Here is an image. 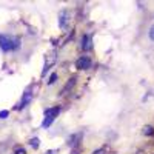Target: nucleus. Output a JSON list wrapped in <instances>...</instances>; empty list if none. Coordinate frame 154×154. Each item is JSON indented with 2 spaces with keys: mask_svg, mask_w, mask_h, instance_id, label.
Segmentation results:
<instances>
[{
  "mask_svg": "<svg viewBox=\"0 0 154 154\" xmlns=\"http://www.w3.org/2000/svg\"><path fill=\"white\" fill-rule=\"evenodd\" d=\"M14 154H26V151H25L23 148H19V149H17V151H16Z\"/></svg>",
  "mask_w": 154,
  "mask_h": 154,
  "instance_id": "nucleus-9",
  "label": "nucleus"
},
{
  "mask_svg": "<svg viewBox=\"0 0 154 154\" xmlns=\"http://www.w3.org/2000/svg\"><path fill=\"white\" fill-rule=\"evenodd\" d=\"M149 37H151V40L154 42V23H152V26L149 28Z\"/></svg>",
  "mask_w": 154,
  "mask_h": 154,
  "instance_id": "nucleus-6",
  "label": "nucleus"
},
{
  "mask_svg": "<svg viewBox=\"0 0 154 154\" xmlns=\"http://www.w3.org/2000/svg\"><path fill=\"white\" fill-rule=\"evenodd\" d=\"M31 145H32L34 148L38 146V139H32V140H31Z\"/></svg>",
  "mask_w": 154,
  "mask_h": 154,
  "instance_id": "nucleus-8",
  "label": "nucleus"
},
{
  "mask_svg": "<svg viewBox=\"0 0 154 154\" xmlns=\"http://www.w3.org/2000/svg\"><path fill=\"white\" fill-rule=\"evenodd\" d=\"M48 154H53V152H48Z\"/></svg>",
  "mask_w": 154,
  "mask_h": 154,
  "instance_id": "nucleus-13",
  "label": "nucleus"
},
{
  "mask_svg": "<svg viewBox=\"0 0 154 154\" xmlns=\"http://www.w3.org/2000/svg\"><path fill=\"white\" fill-rule=\"evenodd\" d=\"M56 79H57V74H53V75H51V79L48 80V83H54V82H56Z\"/></svg>",
  "mask_w": 154,
  "mask_h": 154,
  "instance_id": "nucleus-7",
  "label": "nucleus"
},
{
  "mask_svg": "<svg viewBox=\"0 0 154 154\" xmlns=\"http://www.w3.org/2000/svg\"><path fill=\"white\" fill-rule=\"evenodd\" d=\"M77 68H80V69H88L89 66H91V60H89L86 56H83V57H80L79 60H77Z\"/></svg>",
  "mask_w": 154,
  "mask_h": 154,
  "instance_id": "nucleus-3",
  "label": "nucleus"
},
{
  "mask_svg": "<svg viewBox=\"0 0 154 154\" xmlns=\"http://www.w3.org/2000/svg\"><path fill=\"white\" fill-rule=\"evenodd\" d=\"M82 48L83 49H89V48H91V37H89V35H83V38H82Z\"/></svg>",
  "mask_w": 154,
  "mask_h": 154,
  "instance_id": "nucleus-4",
  "label": "nucleus"
},
{
  "mask_svg": "<svg viewBox=\"0 0 154 154\" xmlns=\"http://www.w3.org/2000/svg\"><path fill=\"white\" fill-rule=\"evenodd\" d=\"M6 116H8V111H2V112H0V117H2V119H5Z\"/></svg>",
  "mask_w": 154,
  "mask_h": 154,
  "instance_id": "nucleus-10",
  "label": "nucleus"
},
{
  "mask_svg": "<svg viewBox=\"0 0 154 154\" xmlns=\"http://www.w3.org/2000/svg\"><path fill=\"white\" fill-rule=\"evenodd\" d=\"M59 112H60V108H49V109H46V112H45V120H43V126L45 128H48L51 123L54 122V119L59 116Z\"/></svg>",
  "mask_w": 154,
  "mask_h": 154,
  "instance_id": "nucleus-2",
  "label": "nucleus"
},
{
  "mask_svg": "<svg viewBox=\"0 0 154 154\" xmlns=\"http://www.w3.org/2000/svg\"><path fill=\"white\" fill-rule=\"evenodd\" d=\"M20 46V42L19 38L16 37H11V35H0V48L3 51H14Z\"/></svg>",
  "mask_w": 154,
  "mask_h": 154,
  "instance_id": "nucleus-1",
  "label": "nucleus"
},
{
  "mask_svg": "<svg viewBox=\"0 0 154 154\" xmlns=\"http://www.w3.org/2000/svg\"><path fill=\"white\" fill-rule=\"evenodd\" d=\"M94 154H103V151H102V149H99V151H96Z\"/></svg>",
  "mask_w": 154,
  "mask_h": 154,
  "instance_id": "nucleus-12",
  "label": "nucleus"
},
{
  "mask_svg": "<svg viewBox=\"0 0 154 154\" xmlns=\"http://www.w3.org/2000/svg\"><path fill=\"white\" fill-rule=\"evenodd\" d=\"M29 100H31V93H26V96H25V97H23V100H22V106H25Z\"/></svg>",
  "mask_w": 154,
  "mask_h": 154,
  "instance_id": "nucleus-5",
  "label": "nucleus"
},
{
  "mask_svg": "<svg viewBox=\"0 0 154 154\" xmlns=\"http://www.w3.org/2000/svg\"><path fill=\"white\" fill-rule=\"evenodd\" d=\"M154 131H152V128H146V131H145V134H152Z\"/></svg>",
  "mask_w": 154,
  "mask_h": 154,
  "instance_id": "nucleus-11",
  "label": "nucleus"
}]
</instances>
